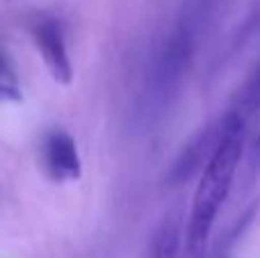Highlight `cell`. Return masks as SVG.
<instances>
[{"instance_id": "1", "label": "cell", "mask_w": 260, "mask_h": 258, "mask_svg": "<svg viewBox=\"0 0 260 258\" xmlns=\"http://www.w3.org/2000/svg\"><path fill=\"white\" fill-rule=\"evenodd\" d=\"M240 158H242V133H235L219 146V151L201 172L185 227L183 258H206L212 227L231 195Z\"/></svg>"}, {"instance_id": "2", "label": "cell", "mask_w": 260, "mask_h": 258, "mask_svg": "<svg viewBox=\"0 0 260 258\" xmlns=\"http://www.w3.org/2000/svg\"><path fill=\"white\" fill-rule=\"evenodd\" d=\"M244 126L247 123L233 112L224 114L221 119H217L215 123L201 128L187 144L180 149L178 158L174 160L171 169L167 172V181L169 185H183V183L192 181L197 174H201L206 169V165L212 160V155L219 151V146L229 140L235 133H244Z\"/></svg>"}, {"instance_id": "3", "label": "cell", "mask_w": 260, "mask_h": 258, "mask_svg": "<svg viewBox=\"0 0 260 258\" xmlns=\"http://www.w3.org/2000/svg\"><path fill=\"white\" fill-rule=\"evenodd\" d=\"M32 41L39 50L44 67L48 69L50 78L57 85H71L73 80V64L69 57L64 30L57 18L41 16L32 23Z\"/></svg>"}, {"instance_id": "4", "label": "cell", "mask_w": 260, "mask_h": 258, "mask_svg": "<svg viewBox=\"0 0 260 258\" xmlns=\"http://www.w3.org/2000/svg\"><path fill=\"white\" fill-rule=\"evenodd\" d=\"M41 167L55 183H71L82 176L78 144L64 128H53L41 140Z\"/></svg>"}, {"instance_id": "5", "label": "cell", "mask_w": 260, "mask_h": 258, "mask_svg": "<svg viewBox=\"0 0 260 258\" xmlns=\"http://www.w3.org/2000/svg\"><path fill=\"white\" fill-rule=\"evenodd\" d=\"M180 219L167 217L153 233L151 245H148V258H178L180 251Z\"/></svg>"}, {"instance_id": "6", "label": "cell", "mask_w": 260, "mask_h": 258, "mask_svg": "<svg viewBox=\"0 0 260 258\" xmlns=\"http://www.w3.org/2000/svg\"><path fill=\"white\" fill-rule=\"evenodd\" d=\"M231 110H233L244 123L260 110V62L251 69L247 80H244L242 87L238 89L235 101H233V108Z\"/></svg>"}, {"instance_id": "7", "label": "cell", "mask_w": 260, "mask_h": 258, "mask_svg": "<svg viewBox=\"0 0 260 258\" xmlns=\"http://www.w3.org/2000/svg\"><path fill=\"white\" fill-rule=\"evenodd\" d=\"M0 99L21 101V85H18L16 71L3 48H0Z\"/></svg>"}, {"instance_id": "8", "label": "cell", "mask_w": 260, "mask_h": 258, "mask_svg": "<svg viewBox=\"0 0 260 258\" xmlns=\"http://www.w3.org/2000/svg\"><path fill=\"white\" fill-rule=\"evenodd\" d=\"M258 163H260V131H258L256 140H253V144H251V165L256 167Z\"/></svg>"}]
</instances>
